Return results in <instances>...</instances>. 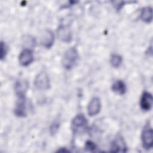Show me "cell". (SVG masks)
Instances as JSON below:
<instances>
[{"label":"cell","instance_id":"cell-1","mask_svg":"<svg viewBox=\"0 0 153 153\" xmlns=\"http://www.w3.org/2000/svg\"><path fill=\"white\" fill-rule=\"evenodd\" d=\"M78 59L77 50L74 47L68 48L62 57V65L66 69H71L76 63Z\"/></svg>","mask_w":153,"mask_h":153},{"label":"cell","instance_id":"cell-2","mask_svg":"<svg viewBox=\"0 0 153 153\" xmlns=\"http://www.w3.org/2000/svg\"><path fill=\"white\" fill-rule=\"evenodd\" d=\"M87 121L85 116L82 114H77L72 120L71 129L74 134H81L87 129Z\"/></svg>","mask_w":153,"mask_h":153},{"label":"cell","instance_id":"cell-3","mask_svg":"<svg viewBox=\"0 0 153 153\" xmlns=\"http://www.w3.org/2000/svg\"><path fill=\"white\" fill-rule=\"evenodd\" d=\"M34 85L39 90H47L50 88V81L46 72H40L36 75L34 79Z\"/></svg>","mask_w":153,"mask_h":153},{"label":"cell","instance_id":"cell-4","mask_svg":"<svg viewBox=\"0 0 153 153\" xmlns=\"http://www.w3.org/2000/svg\"><path fill=\"white\" fill-rule=\"evenodd\" d=\"M141 139L143 146L145 149L152 148L153 145V130L148 124L146 125L143 129Z\"/></svg>","mask_w":153,"mask_h":153},{"label":"cell","instance_id":"cell-5","mask_svg":"<svg viewBox=\"0 0 153 153\" xmlns=\"http://www.w3.org/2000/svg\"><path fill=\"white\" fill-rule=\"evenodd\" d=\"M33 61V54L29 48L23 50L19 56V62L22 66H27Z\"/></svg>","mask_w":153,"mask_h":153},{"label":"cell","instance_id":"cell-6","mask_svg":"<svg viewBox=\"0 0 153 153\" xmlns=\"http://www.w3.org/2000/svg\"><path fill=\"white\" fill-rule=\"evenodd\" d=\"M101 108V103L97 97H93L89 102L87 106L88 114L90 116H94L99 114Z\"/></svg>","mask_w":153,"mask_h":153},{"label":"cell","instance_id":"cell-7","mask_svg":"<svg viewBox=\"0 0 153 153\" xmlns=\"http://www.w3.org/2000/svg\"><path fill=\"white\" fill-rule=\"evenodd\" d=\"M152 102L153 98L152 94L147 91L143 92L140 100V106L141 109L145 111H149L152 108Z\"/></svg>","mask_w":153,"mask_h":153},{"label":"cell","instance_id":"cell-8","mask_svg":"<svg viewBox=\"0 0 153 153\" xmlns=\"http://www.w3.org/2000/svg\"><path fill=\"white\" fill-rule=\"evenodd\" d=\"M28 82L25 79H19L14 85V91L18 97H25L26 93L28 89Z\"/></svg>","mask_w":153,"mask_h":153},{"label":"cell","instance_id":"cell-9","mask_svg":"<svg viewBox=\"0 0 153 153\" xmlns=\"http://www.w3.org/2000/svg\"><path fill=\"white\" fill-rule=\"evenodd\" d=\"M54 42V35L50 30H45L40 37L41 44L45 48H50Z\"/></svg>","mask_w":153,"mask_h":153},{"label":"cell","instance_id":"cell-10","mask_svg":"<svg viewBox=\"0 0 153 153\" xmlns=\"http://www.w3.org/2000/svg\"><path fill=\"white\" fill-rule=\"evenodd\" d=\"M57 35L59 38L63 42H69L72 38L71 29L68 26L60 25L57 29Z\"/></svg>","mask_w":153,"mask_h":153},{"label":"cell","instance_id":"cell-11","mask_svg":"<svg viewBox=\"0 0 153 153\" xmlns=\"http://www.w3.org/2000/svg\"><path fill=\"white\" fill-rule=\"evenodd\" d=\"M14 114L20 117H24L26 115L25 97H18L14 109Z\"/></svg>","mask_w":153,"mask_h":153},{"label":"cell","instance_id":"cell-12","mask_svg":"<svg viewBox=\"0 0 153 153\" xmlns=\"http://www.w3.org/2000/svg\"><path fill=\"white\" fill-rule=\"evenodd\" d=\"M111 152H126V146L123 138L118 136L112 142L111 146Z\"/></svg>","mask_w":153,"mask_h":153},{"label":"cell","instance_id":"cell-13","mask_svg":"<svg viewBox=\"0 0 153 153\" xmlns=\"http://www.w3.org/2000/svg\"><path fill=\"white\" fill-rule=\"evenodd\" d=\"M112 90L115 93L123 95L126 92V85L122 80L118 79L115 81L112 85Z\"/></svg>","mask_w":153,"mask_h":153},{"label":"cell","instance_id":"cell-14","mask_svg":"<svg viewBox=\"0 0 153 153\" xmlns=\"http://www.w3.org/2000/svg\"><path fill=\"white\" fill-rule=\"evenodd\" d=\"M140 19L145 23H150L152 20V8L151 7H145L140 12Z\"/></svg>","mask_w":153,"mask_h":153},{"label":"cell","instance_id":"cell-15","mask_svg":"<svg viewBox=\"0 0 153 153\" xmlns=\"http://www.w3.org/2000/svg\"><path fill=\"white\" fill-rule=\"evenodd\" d=\"M123 62L121 56L117 54H113L110 58V63L114 68H118L120 66Z\"/></svg>","mask_w":153,"mask_h":153},{"label":"cell","instance_id":"cell-16","mask_svg":"<svg viewBox=\"0 0 153 153\" xmlns=\"http://www.w3.org/2000/svg\"><path fill=\"white\" fill-rule=\"evenodd\" d=\"M23 42H24L25 45H26L27 46V48H29L30 47H33L35 45V40L34 38H33L29 35L25 36Z\"/></svg>","mask_w":153,"mask_h":153},{"label":"cell","instance_id":"cell-17","mask_svg":"<svg viewBox=\"0 0 153 153\" xmlns=\"http://www.w3.org/2000/svg\"><path fill=\"white\" fill-rule=\"evenodd\" d=\"M8 51V47L7 45L2 41L1 42V59L2 60L6 56Z\"/></svg>","mask_w":153,"mask_h":153},{"label":"cell","instance_id":"cell-18","mask_svg":"<svg viewBox=\"0 0 153 153\" xmlns=\"http://www.w3.org/2000/svg\"><path fill=\"white\" fill-rule=\"evenodd\" d=\"M85 148L87 151H93L94 150H95L96 149V145L92 141L88 140L85 142Z\"/></svg>","mask_w":153,"mask_h":153},{"label":"cell","instance_id":"cell-19","mask_svg":"<svg viewBox=\"0 0 153 153\" xmlns=\"http://www.w3.org/2000/svg\"><path fill=\"white\" fill-rule=\"evenodd\" d=\"M58 124L56 123V124H53L52 125V127L51 128V130L52 131V133H54L56 131H57V129L58 128Z\"/></svg>","mask_w":153,"mask_h":153}]
</instances>
